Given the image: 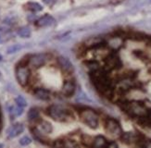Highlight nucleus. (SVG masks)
Returning a JSON list of instances; mask_svg holds the SVG:
<instances>
[{
	"label": "nucleus",
	"mask_w": 151,
	"mask_h": 148,
	"mask_svg": "<svg viewBox=\"0 0 151 148\" xmlns=\"http://www.w3.org/2000/svg\"><path fill=\"white\" fill-rule=\"evenodd\" d=\"M93 142V146H96V147H101V146H109V143L107 139L101 136V135H98V136L95 137Z\"/></svg>",
	"instance_id": "ddd939ff"
},
{
	"label": "nucleus",
	"mask_w": 151,
	"mask_h": 148,
	"mask_svg": "<svg viewBox=\"0 0 151 148\" xmlns=\"http://www.w3.org/2000/svg\"><path fill=\"white\" fill-rule=\"evenodd\" d=\"M18 34L22 38H28L31 36V30L28 27H22L18 31Z\"/></svg>",
	"instance_id": "2eb2a0df"
},
{
	"label": "nucleus",
	"mask_w": 151,
	"mask_h": 148,
	"mask_svg": "<svg viewBox=\"0 0 151 148\" xmlns=\"http://www.w3.org/2000/svg\"><path fill=\"white\" fill-rule=\"evenodd\" d=\"M49 59V56L45 53L32 55L29 59V66L32 69H39L45 66Z\"/></svg>",
	"instance_id": "20e7f679"
},
{
	"label": "nucleus",
	"mask_w": 151,
	"mask_h": 148,
	"mask_svg": "<svg viewBox=\"0 0 151 148\" xmlns=\"http://www.w3.org/2000/svg\"><path fill=\"white\" fill-rule=\"evenodd\" d=\"M9 113L11 115V117L15 118V117H19V116H21L22 113H23V107H10L9 109Z\"/></svg>",
	"instance_id": "4468645a"
},
{
	"label": "nucleus",
	"mask_w": 151,
	"mask_h": 148,
	"mask_svg": "<svg viewBox=\"0 0 151 148\" xmlns=\"http://www.w3.org/2000/svg\"><path fill=\"white\" fill-rule=\"evenodd\" d=\"M31 142H32V140L28 136H24V137H22L21 140H19V144L22 145V146H26V145L30 144Z\"/></svg>",
	"instance_id": "a211bd4d"
},
{
	"label": "nucleus",
	"mask_w": 151,
	"mask_h": 148,
	"mask_svg": "<svg viewBox=\"0 0 151 148\" xmlns=\"http://www.w3.org/2000/svg\"><path fill=\"white\" fill-rule=\"evenodd\" d=\"M55 23V19L49 15H45L42 18H40L36 21V25L38 27H47L51 26Z\"/></svg>",
	"instance_id": "1a4fd4ad"
},
{
	"label": "nucleus",
	"mask_w": 151,
	"mask_h": 148,
	"mask_svg": "<svg viewBox=\"0 0 151 148\" xmlns=\"http://www.w3.org/2000/svg\"><path fill=\"white\" fill-rule=\"evenodd\" d=\"M34 94L36 97L40 100L47 101V100L50 99V93H49V91H47V90L45 88H36L35 90Z\"/></svg>",
	"instance_id": "9d476101"
},
{
	"label": "nucleus",
	"mask_w": 151,
	"mask_h": 148,
	"mask_svg": "<svg viewBox=\"0 0 151 148\" xmlns=\"http://www.w3.org/2000/svg\"><path fill=\"white\" fill-rule=\"evenodd\" d=\"M38 129L40 130L44 134H48L53 132V126L48 121L45 120H39L38 121Z\"/></svg>",
	"instance_id": "9b49d317"
},
{
	"label": "nucleus",
	"mask_w": 151,
	"mask_h": 148,
	"mask_svg": "<svg viewBox=\"0 0 151 148\" xmlns=\"http://www.w3.org/2000/svg\"><path fill=\"white\" fill-rule=\"evenodd\" d=\"M15 102H16V104H17V106H19V107H25L26 106H27V101H26L25 99H24V97H22V96H18V97L15 99Z\"/></svg>",
	"instance_id": "f3484780"
},
{
	"label": "nucleus",
	"mask_w": 151,
	"mask_h": 148,
	"mask_svg": "<svg viewBox=\"0 0 151 148\" xmlns=\"http://www.w3.org/2000/svg\"><path fill=\"white\" fill-rule=\"evenodd\" d=\"M48 115L51 119L58 122H68L73 119V114L69 109L61 106L53 105L48 108Z\"/></svg>",
	"instance_id": "f257e3e1"
},
{
	"label": "nucleus",
	"mask_w": 151,
	"mask_h": 148,
	"mask_svg": "<svg viewBox=\"0 0 151 148\" xmlns=\"http://www.w3.org/2000/svg\"><path fill=\"white\" fill-rule=\"evenodd\" d=\"M58 65L61 69L63 72L66 73H71L73 71V64L70 63V61L66 59L64 56H58Z\"/></svg>",
	"instance_id": "423d86ee"
},
{
	"label": "nucleus",
	"mask_w": 151,
	"mask_h": 148,
	"mask_svg": "<svg viewBox=\"0 0 151 148\" xmlns=\"http://www.w3.org/2000/svg\"><path fill=\"white\" fill-rule=\"evenodd\" d=\"M18 49H19L18 46H13V47H11V48H9L8 50V53H14V52H16V50H18Z\"/></svg>",
	"instance_id": "6ab92c4d"
},
{
	"label": "nucleus",
	"mask_w": 151,
	"mask_h": 148,
	"mask_svg": "<svg viewBox=\"0 0 151 148\" xmlns=\"http://www.w3.org/2000/svg\"><path fill=\"white\" fill-rule=\"evenodd\" d=\"M80 119L85 125L92 129L97 128L99 124V116L92 109H83L80 111Z\"/></svg>",
	"instance_id": "f03ea898"
},
{
	"label": "nucleus",
	"mask_w": 151,
	"mask_h": 148,
	"mask_svg": "<svg viewBox=\"0 0 151 148\" xmlns=\"http://www.w3.org/2000/svg\"><path fill=\"white\" fill-rule=\"evenodd\" d=\"M40 115H39V111L36 108H32L28 112V119L32 123H37L40 120Z\"/></svg>",
	"instance_id": "f8f14e48"
},
{
	"label": "nucleus",
	"mask_w": 151,
	"mask_h": 148,
	"mask_svg": "<svg viewBox=\"0 0 151 148\" xmlns=\"http://www.w3.org/2000/svg\"><path fill=\"white\" fill-rule=\"evenodd\" d=\"M31 72L27 66H19L16 69V78L19 83L22 86H26L28 84L30 80Z\"/></svg>",
	"instance_id": "39448f33"
},
{
	"label": "nucleus",
	"mask_w": 151,
	"mask_h": 148,
	"mask_svg": "<svg viewBox=\"0 0 151 148\" xmlns=\"http://www.w3.org/2000/svg\"><path fill=\"white\" fill-rule=\"evenodd\" d=\"M1 126H2V123H1V120H0V130H1Z\"/></svg>",
	"instance_id": "aec40b11"
},
{
	"label": "nucleus",
	"mask_w": 151,
	"mask_h": 148,
	"mask_svg": "<svg viewBox=\"0 0 151 148\" xmlns=\"http://www.w3.org/2000/svg\"><path fill=\"white\" fill-rule=\"evenodd\" d=\"M104 128L105 131L110 135H112L113 137H121V135L122 134L119 122L112 118H107L104 119Z\"/></svg>",
	"instance_id": "7ed1b4c3"
},
{
	"label": "nucleus",
	"mask_w": 151,
	"mask_h": 148,
	"mask_svg": "<svg viewBox=\"0 0 151 148\" xmlns=\"http://www.w3.org/2000/svg\"><path fill=\"white\" fill-rule=\"evenodd\" d=\"M24 131V127L22 124H15L11 126L9 130H8V136L9 138H14V137H17L18 135L21 134L22 132Z\"/></svg>",
	"instance_id": "6e6552de"
},
{
	"label": "nucleus",
	"mask_w": 151,
	"mask_h": 148,
	"mask_svg": "<svg viewBox=\"0 0 151 148\" xmlns=\"http://www.w3.org/2000/svg\"><path fill=\"white\" fill-rule=\"evenodd\" d=\"M75 82L73 81H66L62 85V89H61V93L64 96H69L73 95L75 92Z\"/></svg>",
	"instance_id": "0eeeda50"
},
{
	"label": "nucleus",
	"mask_w": 151,
	"mask_h": 148,
	"mask_svg": "<svg viewBox=\"0 0 151 148\" xmlns=\"http://www.w3.org/2000/svg\"><path fill=\"white\" fill-rule=\"evenodd\" d=\"M27 7H28V9L29 10H31V11H35V12H36V11H40V10H42V7L39 4H37V3H29L28 5H27Z\"/></svg>",
	"instance_id": "dca6fc26"
}]
</instances>
